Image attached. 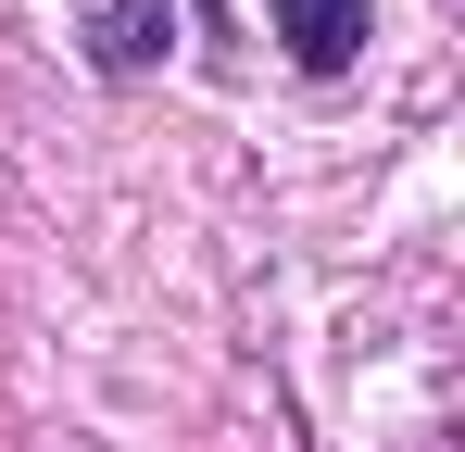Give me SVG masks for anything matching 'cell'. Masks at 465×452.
<instances>
[{
	"label": "cell",
	"instance_id": "6da1fadb",
	"mask_svg": "<svg viewBox=\"0 0 465 452\" xmlns=\"http://www.w3.org/2000/svg\"><path fill=\"white\" fill-rule=\"evenodd\" d=\"M264 13H277V38H290L302 75H340L365 51V0H264Z\"/></svg>",
	"mask_w": 465,
	"mask_h": 452
},
{
	"label": "cell",
	"instance_id": "7a4b0ae2",
	"mask_svg": "<svg viewBox=\"0 0 465 452\" xmlns=\"http://www.w3.org/2000/svg\"><path fill=\"white\" fill-rule=\"evenodd\" d=\"M163 51V0H114V25H101V64H152Z\"/></svg>",
	"mask_w": 465,
	"mask_h": 452
}]
</instances>
